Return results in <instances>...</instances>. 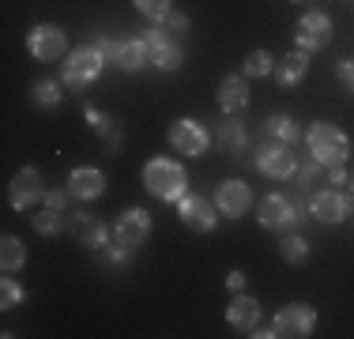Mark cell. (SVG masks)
Segmentation results:
<instances>
[{"label": "cell", "mask_w": 354, "mask_h": 339, "mask_svg": "<svg viewBox=\"0 0 354 339\" xmlns=\"http://www.w3.org/2000/svg\"><path fill=\"white\" fill-rule=\"evenodd\" d=\"M306 143H309V151H313V158L320 166H343L351 155V140L328 121H317L313 129L306 132Z\"/></svg>", "instance_id": "6da1fadb"}, {"label": "cell", "mask_w": 354, "mask_h": 339, "mask_svg": "<svg viewBox=\"0 0 354 339\" xmlns=\"http://www.w3.org/2000/svg\"><path fill=\"white\" fill-rule=\"evenodd\" d=\"M143 185H147L158 200H181L189 177H185V166H177L174 158H151V163L143 166Z\"/></svg>", "instance_id": "7a4b0ae2"}, {"label": "cell", "mask_w": 354, "mask_h": 339, "mask_svg": "<svg viewBox=\"0 0 354 339\" xmlns=\"http://www.w3.org/2000/svg\"><path fill=\"white\" fill-rule=\"evenodd\" d=\"M102 64H106V57L98 53L95 46H80V49L68 57V61H64V83H68V87H75V91H83L87 83L98 80Z\"/></svg>", "instance_id": "3957f363"}, {"label": "cell", "mask_w": 354, "mask_h": 339, "mask_svg": "<svg viewBox=\"0 0 354 339\" xmlns=\"http://www.w3.org/2000/svg\"><path fill=\"white\" fill-rule=\"evenodd\" d=\"M27 49L38 57V61H61L64 49H68V38H64L61 27H53V23H41V27L30 30Z\"/></svg>", "instance_id": "277c9868"}, {"label": "cell", "mask_w": 354, "mask_h": 339, "mask_svg": "<svg viewBox=\"0 0 354 339\" xmlns=\"http://www.w3.org/2000/svg\"><path fill=\"white\" fill-rule=\"evenodd\" d=\"M177 215L189 230H215V219H218V208H212V200L204 196H181L177 200Z\"/></svg>", "instance_id": "5b68a950"}, {"label": "cell", "mask_w": 354, "mask_h": 339, "mask_svg": "<svg viewBox=\"0 0 354 339\" xmlns=\"http://www.w3.org/2000/svg\"><path fill=\"white\" fill-rule=\"evenodd\" d=\"M257 166L264 170L268 177H294V170H298V158H294V151L286 147V143H264V147L257 151Z\"/></svg>", "instance_id": "8992f818"}, {"label": "cell", "mask_w": 354, "mask_h": 339, "mask_svg": "<svg viewBox=\"0 0 354 339\" xmlns=\"http://www.w3.org/2000/svg\"><path fill=\"white\" fill-rule=\"evenodd\" d=\"M313 320L317 313L309 305H283L275 313V336H294V339H306L313 332Z\"/></svg>", "instance_id": "52a82bcc"}, {"label": "cell", "mask_w": 354, "mask_h": 339, "mask_svg": "<svg viewBox=\"0 0 354 339\" xmlns=\"http://www.w3.org/2000/svg\"><path fill=\"white\" fill-rule=\"evenodd\" d=\"M309 211H313V219L317 223H343V219L354 211V203H351V196L347 192H317L313 196V203H309Z\"/></svg>", "instance_id": "ba28073f"}, {"label": "cell", "mask_w": 354, "mask_h": 339, "mask_svg": "<svg viewBox=\"0 0 354 339\" xmlns=\"http://www.w3.org/2000/svg\"><path fill=\"white\" fill-rule=\"evenodd\" d=\"M332 42V19L324 12H306L298 23V46L301 49H324Z\"/></svg>", "instance_id": "9c48e42d"}, {"label": "cell", "mask_w": 354, "mask_h": 339, "mask_svg": "<svg viewBox=\"0 0 354 339\" xmlns=\"http://www.w3.org/2000/svg\"><path fill=\"white\" fill-rule=\"evenodd\" d=\"M257 215H260V226H268V230H283V226H294V223H298V208H294L286 196H279V192L260 200V211H257Z\"/></svg>", "instance_id": "30bf717a"}, {"label": "cell", "mask_w": 354, "mask_h": 339, "mask_svg": "<svg viewBox=\"0 0 354 339\" xmlns=\"http://www.w3.org/2000/svg\"><path fill=\"white\" fill-rule=\"evenodd\" d=\"M170 143L177 151H185V155H204L207 151V129L200 121H192V117H185V121H177L170 129Z\"/></svg>", "instance_id": "8fae6325"}, {"label": "cell", "mask_w": 354, "mask_h": 339, "mask_svg": "<svg viewBox=\"0 0 354 339\" xmlns=\"http://www.w3.org/2000/svg\"><path fill=\"white\" fill-rule=\"evenodd\" d=\"M143 42H147V53H151V64H155V68L174 72V68L181 64V49H177L170 38H166L162 27H151L147 34H143Z\"/></svg>", "instance_id": "7c38bea8"}, {"label": "cell", "mask_w": 354, "mask_h": 339, "mask_svg": "<svg viewBox=\"0 0 354 339\" xmlns=\"http://www.w3.org/2000/svg\"><path fill=\"white\" fill-rule=\"evenodd\" d=\"M249 203H252V192H249V185H245V181H223V185H218V192H215V208L223 211V215L241 219V215L249 211Z\"/></svg>", "instance_id": "4fadbf2b"}, {"label": "cell", "mask_w": 354, "mask_h": 339, "mask_svg": "<svg viewBox=\"0 0 354 339\" xmlns=\"http://www.w3.org/2000/svg\"><path fill=\"white\" fill-rule=\"evenodd\" d=\"M41 196V174L35 166H27V170H19V174L12 177V189H8V200H12V208H30Z\"/></svg>", "instance_id": "5bb4252c"}, {"label": "cell", "mask_w": 354, "mask_h": 339, "mask_svg": "<svg viewBox=\"0 0 354 339\" xmlns=\"http://www.w3.org/2000/svg\"><path fill=\"white\" fill-rule=\"evenodd\" d=\"M117 241H124V245H132L136 249L140 241H147V234H151V219H147V211H140V208H132V211H124L121 219H117Z\"/></svg>", "instance_id": "9a60e30c"}, {"label": "cell", "mask_w": 354, "mask_h": 339, "mask_svg": "<svg viewBox=\"0 0 354 339\" xmlns=\"http://www.w3.org/2000/svg\"><path fill=\"white\" fill-rule=\"evenodd\" d=\"M102 189H106L102 170H95V166H80V170H72V177H68V192H72L75 200H95V196H102Z\"/></svg>", "instance_id": "2e32d148"}, {"label": "cell", "mask_w": 354, "mask_h": 339, "mask_svg": "<svg viewBox=\"0 0 354 339\" xmlns=\"http://www.w3.org/2000/svg\"><path fill=\"white\" fill-rule=\"evenodd\" d=\"M218 106H223V113H241V109L249 106V87L241 75H226L223 83H218Z\"/></svg>", "instance_id": "e0dca14e"}, {"label": "cell", "mask_w": 354, "mask_h": 339, "mask_svg": "<svg viewBox=\"0 0 354 339\" xmlns=\"http://www.w3.org/2000/svg\"><path fill=\"white\" fill-rule=\"evenodd\" d=\"M117 68L121 72H140L143 64L151 61V53H147V42L143 38H124V42H117Z\"/></svg>", "instance_id": "ac0fdd59"}, {"label": "cell", "mask_w": 354, "mask_h": 339, "mask_svg": "<svg viewBox=\"0 0 354 339\" xmlns=\"http://www.w3.org/2000/svg\"><path fill=\"white\" fill-rule=\"evenodd\" d=\"M83 113H87L91 129H95V132L106 140V147H109V151H117V147H121V121H113V117H106L98 106H83Z\"/></svg>", "instance_id": "d6986e66"}, {"label": "cell", "mask_w": 354, "mask_h": 339, "mask_svg": "<svg viewBox=\"0 0 354 339\" xmlns=\"http://www.w3.org/2000/svg\"><path fill=\"white\" fill-rule=\"evenodd\" d=\"M264 136H268V140H275V143L294 147V143L301 140V129H298V121H294V117L275 113V117H268V121H264Z\"/></svg>", "instance_id": "ffe728a7"}, {"label": "cell", "mask_w": 354, "mask_h": 339, "mask_svg": "<svg viewBox=\"0 0 354 339\" xmlns=\"http://www.w3.org/2000/svg\"><path fill=\"white\" fill-rule=\"evenodd\" d=\"M226 320H230L234 328H257L260 320V305L245 298V294H234V302L226 305Z\"/></svg>", "instance_id": "44dd1931"}, {"label": "cell", "mask_w": 354, "mask_h": 339, "mask_svg": "<svg viewBox=\"0 0 354 339\" xmlns=\"http://www.w3.org/2000/svg\"><path fill=\"white\" fill-rule=\"evenodd\" d=\"M72 234L80 237L87 249H102V245H106V226L98 223L95 215H75L72 219Z\"/></svg>", "instance_id": "7402d4cb"}, {"label": "cell", "mask_w": 354, "mask_h": 339, "mask_svg": "<svg viewBox=\"0 0 354 339\" xmlns=\"http://www.w3.org/2000/svg\"><path fill=\"white\" fill-rule=\"evenodd\" d=\"M306 72H309V57L306 53H286L283 61H279V68H275V75H279L283 87L301 83V80H306Z\"/></svg>", "instance_id": "603a6c76"}, {"label": "cell", "mask_w": 354, "mask_h": 339, "mask_svg": "<svg viewBox=\"0 0 354 339\" xmlns=\"http://www.w3.org/2000/svg\"><path fill=\"white\" fill-rule=\"evenodd\" d=\"M23 260H27L23 241H19V237H12V234H4V241H0V268H4V271H19Z\"/></svg>", "instance_id": "cb8c5ba5"}, {"label": "cell", "mask_w": 354, "mask_h": 339, "mask_svg": "<svg viewBox=\"0 0 354 339\" xmlns=\"http://www.w3.org/2000/svg\"><path fill=\"white\" fill-rule=\"evenodd\" d=\"M241 143H245V132H241L238 121H223V129H218V147L223 151H241Z\"/></svg>", "instance_id": "d4e9b609"}, {"label": "cell", "mask_w": 354, "mask_h": 339, "mask_svg": "<svg viewBox=\"0 0 354 339\" xmlns=\"http://www.w3.org/2000/svg\"><path fill=\"white\" fill-rule=\"evenodd\" d=\"M279 249H283V257L290 260V264H306V260H309V245H306V237H298V234L283 237Z\"/></svg>", "instance_id": "484cf974"}, {"label": "cell", "mask_w": 354, "mask_h": 339, "mask_svg": "<svg viewBox=\"0 0 354 339\" xmlns=\"http://www.w3.org/2000/svg\"><path fill=\"white\" fill-rule=\"evenodd\" d=\"M35 230L38 234H61L64 230V215H61V211H53V208L38 211V215H35Z\"/></svg>", "instance_id": "4316f807"}, {"label": "cell", "mask_w": 354, "mask_h": 339, "mask_svg": "<svg viewBox=\"0 0 354 339\" xmlns=\"http://www.w3.org/2000/svg\"><path fill=\"white\" fill-rule=\"evenodd\" d=\"M35 102H38V106H57V102H61V83L38 80L35 83Z\"/></svg>", "instance_id": "83f0119b"}, {"label": "cell", "mask_w": 354, "mask_h": 339, "mask_svg": "<svg viewBox=\"0 0 354 339\" xmlns=\"http://www.w3.org/2000/svg\"><path fill=\"white\" fill-rule=\"evenodd\" d=\"M272 72V53L268 49H252L245 57V75H268Z\"/></svg>", "instance_id": "f1b7e54d"}, {"label": "cell", "mask_w": 354, "mask_h": 339, "mask_svg": "<svg viewBox=\"0 0 354 339\" xmlns=\"http://www.w3.org/2000/svg\"><path fill=\"white\" fill-rule=\"evenodd\" d=\"M19 302H23L19 283H15L12 275H4V283H0V305H4V309H12V305H19Z\"/></svg>", "instance_id": "f546056e"}, {"label": "cell", "mask_w": 354, "mask_h": 339, "mask_svg": "<svg viewBox=\"0 0 354 339\" xmlns=\"http://www.w3.org/2000/svg\"><path fill=\"white\" fill-rule=\"evenodd\" d=\"M136 8L147 19H166L170 15V0H136Z\"/></svg>", "instance_id": "4dcf8cb0"}, {"label": "cell", "mask_w": 354, "mask_h": 339, "mask_svg": "<svg viewBox=\"0 0 354 339\" xmlns=\"http://www.w3.org/2000/svg\"><path fill=\"white\" fill-rule=\"evenodd\" d=\"M91 46H95L98 53L106 57V61H113V57H117V46H113V42L106 38V34H95V38H91Z\"/></svg>", "instance_id": "1f68e13d"}, {"label": "cell", "mask_w": 354, "mask_h": 339, "mask_svg": "<svg viewBox=\"0 0 354 339\" xmlns=\"http://www.w3.org/2000/svg\"><path fill=\"white\" fill-rule=\"evenodd\" d=\"M335 75H339V83H343L347 91H354V57H351V61H339Z\"/></svg>", "instance_id": "d6a6232c"}, {"label": "cell", "mask_w": 354, "mask_h": 339, "mask_svg": "<svg viewBox=\"0 0 354 339\" xmlns=\"http://www.w3.org/2000/svg\"><path fill=\"white\" fill-rule=\"evenodd\" d=\"M129 249H132V245L117 241V249H109V253H106V260H109V264H117V268H121V264H129Z\"/></svg>", "instance_id": "836d02e7"}, {"label": "cell", "mask_w": 354, "mask_h": 339, "mask_svg": "<svg viewBox=\"0 0 354 339\" xmlns=\"http://www.w3.org/2000/svg\"><path fill=\"white\" fill-rule=\"evenodd\" d=\"M72 192H61V189H49L46 192V208H53V211H64V203H68Z\"/></svg>", "instance_id": "e575fe53"}, {"label": "cell", "mask_w": 354, "mask_h": 339, "mask_svg": "<svg viewBox=\"0 0 354 339\" xmlns=\"http://www.w3.org/2000/svg\"><path fill=\"white\" fill-rule=\"evenodd\" d=\"M317 166H320V163H317V158H313V163H301L298 170H294V174H298V185H309V177L317 174Z\"/></svg>", "instance_id": "d590c367"}, {"label": "cell", "mask_w": 354, "mask_h": 339, "mask_svg": "<svg viewBox=\"0 0 354 339\" xmlns=\"http://www.w3.org/2000/svg\"><path fill=\"white\" fill-rule=\"evenodd\" d=\"M162 23H166V30H185V27H189V19H185L181 12H170Z\"/></svg>", "instance_id": "8d00e7d4"}, {"label": "cell", "mask_w": 354, "mask_h": 339, "mask_svg": "<svg viewBox=\"0 0 354 339\" xmlns=\"http://www.w3.org/2000/svg\"><path fill=\"white\" fill-rule=\"evenodd\" d=\"M226 286H230V294H238L241 286H245V275H241V271H230V275H226Z\"/></svg>", "instance_id": "74e56055"}, {"label": "cell", "mask_w": 354, "mask_h": 339, "mask_svg": "<svg viewBox=\"0 0 354 339\" xmlns=\"http://www.w3.org/2000/svg\"><path fill=\"white\" fill-rule=\"evenodd\" d=\"M332 181H335V185H347V170H343V166H332Z\"/></svg>", "instance_id": "f35d334b"}, {"label": "cell", "mask_w": 354, "mask_h": 339, "mask_svg": "<svg viewBox=\"0 0 354 339\" xmlns=\"http://www.w3.org/2000/svg\"><path fill=\"white\" fill-rule=\"evenodd\" d=\"M347 189H351V196H354V170L347 174Z\"/></svg>", "instance_id": "ab89813d"}, {"label": "cell", "mask_w": 354, "mask_h": 339, "mask_svg": "<svg viewBox=\"0 0 354 339\" xmlns=\"http://www.w3.org/2000/svg\"><path fill=\"white\" fill-rule=\"evenodd\" d=\"M294 4H298V0H294Z\"/></svg>", "instance_id": "60d3db41"}]
</instances>
